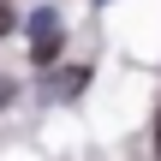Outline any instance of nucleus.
I'll return each instance as SVG.
<instances>
[{"label": "nucleus", "mask_w": 161, "mask_h": 161, "mask_svg": "<svg viewBox=\"0 0 161 161\" xmlns=\"http://www.w3.org/2000/svg\"><path fill=\"white\" fill-rule=\"evenodd\" d=\"M60 42H66L60 12H54V6L30 12V60H36V66H54V60H60Z\"/></svg>", "instance_id": "1"}, {"label": "nucleus", "mask_w": 161, "mask_h": 161, "mask_svg": "<svg viewBox=\"0 0 161 161\" xmlns=\"http://www.w3.org/2000/svg\"><path fill=\"white\" fill-rule=\"evenodd\" d=\"M6 102H12V78L0 72V108H6Z\"/></svg>", "instance_id": "3"}, {"label": "nucleus", "mask_w": 161, "mask_h": 161, "mask_svg": "<svg viewBox=\"0 0 161 161\" xmlns=\"http://www.w3.org/2000/svg\"><path fill=\"white\" fill-rule=\"evenodd\" d=\"M155 143H161V137H155Z\"/></svg>", "instance_id": "4"}, {"label": "nucleus", "mask_w": 161, "mask_h": 161, "mask_svg": "<svg viewBox=\"0 0 161 161\" xmlns=\"http://www.w3.org/2000/svg\"><path fill=\"white\" fill-rule=\"evenodd\" d=\"M12 30H18V12H12V6L0 0V36H12Z\"/></svg>", "instance_id": "2"}]
</instances>
